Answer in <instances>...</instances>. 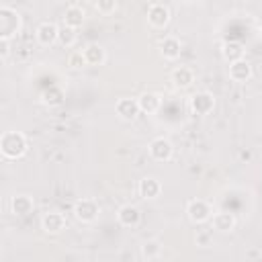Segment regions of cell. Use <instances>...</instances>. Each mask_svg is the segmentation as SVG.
<instances>
[{
  "label": "cell",
  "mask_w": 262,
  "mask_h": 262,
  "mask_svg": "<svg viewBox=\"0 0 262 262\" xmlns=\"http://www.w3.org/2000/svg\"><path fill=\"white\" fill-rule=\"evenodd\" d=\"M2 156L8 160H16L27 151V137L20 131H6L0 139Z\"/></svg>",
  "instance_id": "6da1fadb"
},
{
  "label": "cell",
  "mask_w": 262,
  "mask_h": 262,
  "mask_svg": "<svg viewBox=\"0 0 262 262\" xmlns=\"http://www.w3.org/2000/svg\"><path fill=\"white\" fill-rule=\"evenodd\" d=\"M20 27H23L20 14L10 6H2L0 8V37L12 39L14 35H18Z\"/></svg>",
  "instance_id": "7a4b0ae2"
},
{
  "label": "cell",
  "mask_w": 262,
  "mask_h": 262,
  "mask_svg": "<svg viewBox=\"0 0 262 262\" xmlns=\"http://www.w3.org/2000/svg\"><path fill=\"white\" fill-rule=\"evenodd\" d=\"M98 213H100V207H98V203H96L94 199H80V201H76V205H74V215H76V219L82 221V223L94 221V219L98 217Z\"/></svg>",
  "instance_id": "3957f363"
},
{
  "label": "cell",
  "mask_w": 262,
  "mask_h": 262,
  "mask_svg": "<svg viewBox=\"0 0 262 262\" xmlns=\"http://www.w3.org/2000/svg\"><path fill=\"white\" fill-rule=\"evenodd\" d=\"M186 213H188V219L192 223H205L207 219H211L213 215V209L207 201L203 199H192L188 205H186Z\"/></svg>",
  "instance_id": "277c9868"
},
{
  "label": "cell",
  "mask_w": 262,
  "mask_h": 262,
  "mask_svg": "<svg viewBox=\"0 0 262 262\" xmlns=\"http://www.w3.org/2000/svg\"><path fill=\"white\" fill-rule=\"evenodd\" d=\"M147 23L154 29H164L170 23V8L162 2H156L147 8Z\"/></svg>",
  "instance_id": "5b68a950"
},
{
  "label": "cell",
  "mask_w": 262,
  "mask_h": 262,
  "mask_svg": "<svg viewBox=\"0 0 262 262\" xmlns=\"http://www.w3.org/2000/svg\"><path fill=\"white\" fill-rule=\"evenodd\" d=\"M213 106H215V98L207 90H201V92L192 94V98H190V108L194 115H209L213 111Z\"/></svg>",
  "instance_id": "8992f818"
},
{
  "label": "cell",
  "mask_w": 262,
  "mask_h": 262,
  "mask_svg": "<svg viewBox=\"0 0 262 262\" xmlns=\"http://www.w3.org/2000/svg\"><path fill=\"white\" fill-rule=\"evenodd\" d=\"M172 154H174V145H172V141L166 139V137H156V139L149 143V156H151L154 160H158V162L170 160Z\"/></svg>",
  "instance_id": "52a82bcc"
},
{
  "label": "cell",
  "mask_w": 262,
  "mask_h": 262,
  "mask_svg": "<svg viewBox=\"0 0 262 262\" xmlns=\"http://www.w3.org/2000/svg\"><path fill=\"white\" fill-rule=\"evenodd\" d=\"M115 111H117V115L123 119V121H133L137 115H139V102L135 100V98H121V100H117V104H115Z\"/></svg>",
  "instance_id": "ba28073f"
},
{
  "label": "cell",
  "mask_w": 262,
  "mask_h": 262,
  "mask_svg": "<svg viewBox=\"0 0 262 262\" xmlns=\"http://www.w3.org/2000/svg\"><path fill=\"white\" fill-rule=\"evenodd\" d=\"M35 35H37V41L41 45H53L57 41V37H59V27L55 23H41L37 27Z\"/></svg>",
  "instance_id": "9c48e42d"
},
{
  "label": "cell",
  "mask_w": 262,
  "mask_h": 262,
  "mask_svg": "<svg viewBox=\"0 0 262 262\" xmlns=\"http://www.w3.org/2000/svg\"><path fill=\"white\" fill-rule=\"evenodd\" d=\"M117 219L123 227H137L139 221H141V213L135 205H123L117 213Z\"/></svg>",
  "instance_id": "30bf717a"
},
{
  "label": "cell",
  "mask_w": 262,
  "mask_h": 262,
  "mask_svg": "<svg viewBox=\"0 0 262 262\" xmlns=\"http://www.w3.org/2000/svg\"><path fill=\"white\" fill-rule=\"evenodd\" d=\"M137 190H139V196H141V199H158L160 192H162V184H160L158 178L145 176V178L139 180Z\"/></svg>",
  "instance_id": "8fae6325"
},
{
  "label": "cell",
  "mask_w": 262,
  "mask_h": 262,
  "mask_svg": "<svg viewBox=\"0 0 262 262\" xmlns=\"http://www.w3.org/2000/svg\"><path fill=\"white\" fill-rule=\"evenodd\" d=\"M41 227L47 231V233H59L63 231L66 227V217L57 211H51V213H45L43 219H41Z\"/></svg>",
  "instance_id": "7c38bea8"
},
{
  "label": "cell",
  "mask_w": 262,
  "mask_h": 262,
  "mask_svg": "<svg viewBox=\"0 0 262 262\" xmlns=\"http://www.w3.org/2000/svg\"><path fill=\"white\" fill-rule=\"evenodd\" d=\"M10 209H12L14 215L25 217V215L33 213V209H35V201H33L29 194H16V196H12V201H10Z\"/></svg>",
  "instance_id": "4fadbf2b"
},
{
  "label": "cell",
  "mask_w": 262,
  "mask_h": 262,
  "mask_svg": "<svg viewBox=\"0 0 262 262\" xmlns=\"http://www.w3.org/2000/svg\"><path fill=\"white\" fill-rule=\"evenodd\" d=\"M229 78L233 82H248L252 78V66L244 59H237V61L229 63Z\"/></svg>",
  "instance_id": "5bb4252c"
},
{
  "label": "cell",
  "mask_w": 262,
  "mask_h": 262,
  "mask_svg": "<svg viewBox=\"0 0 262 262\" xmlns=\"http://www.w3.org/2000/svg\"><path fill=\"white\" fill-rule=\"evenodd\" d=\"M84 59L88 66H102L104 59H106V53H104V47L98 45V43H90L84 47Z\"/></svg>",
  "instance_id": "9a60e30c"
},
{
  "label": "cell",
  "mask_w": 262,
  "mask_h": 262,
  "mask_svg": "<svg viewBox=\"0 0 262 262\" xmlns=\"http://www.w3.org/2000/svg\"><path fill=\"white\" fill-rule=\"evenodd\" d=\"M221 55L229 63H233L237 59H244V45L239 41H225L221 45Z\"/></svg>",
  "instance_id": "2e32d148"
},
{
  "label": "cell",
  "mask_w": 262,
  "mask_h": 262,
  "mask_svg": "<svg viewBox=\"0 0 262 262\" xmlns=\"http://www.w3.org/2000/svg\"><path fill=\"white\" fill-rule=\"evenodd\" d=\"M192 82H194V72H192L190 68L180 66V68H176V70L172 72V84H174L176 88H188Z\"/></svg>",
  "instance_id": "e0dca14e"
},
{
  "label": "cell",
  "mask_w": 262,
  "mask_h": 262,
  "mask_svg": "<svg viewBox=\"0 0 262 262\" xmlns=\"http://www.w3.org/2000/svg\"><path fill=\"white\" fill-rule=\"evenodd\" d=\"M180 41L176 37H164V41L160 43V53L164 55V59H176L180 57Z\"/></svg>",
  "instance_id": "ac0fdd59"
},
{
  "label": "cell",
  "mask_w": 262,
  "mask_h": 262,
  "mask_svg": "<svg viewBox=\"0 0 262 262\" xmlns=\"http://www.w3.org/2000/svg\"><path fill=\"white\" fill-rule=\"evenodd\" d=\"M137 102H139V108H141L143 113L151 115V113H156V111L160 108L162 98H160V94H156V92H143V94L137 98Z\"/></svg>",
  "instance_id": "d6986e66"
},
{
  "label": "cell",
  "mask_w": 262,
  "mask_h": 262,
  "mask_svg": "<svg viewBox=\"0 0 262 262\" xmlns=\"http://www.w3.org/2000/svg\"><path fill=\"white\" fill-rule=\"evenodd\" d=\"M213 227L217 231H221V233H227V231H231L235 227V217L231 213H227V211H219V213L213 215Z\"/></svg>",
  "instance_id": "ffe728a7"
},
{
  "label": "cell",
  "mask_w": 262,
  "mask_h": 262,
  "mask_svg": "<svg viewBox=\"0 0 262 262\" xmlns=\"http://www.w3.org/2000/svg\"><path fill=\"white\" fill-rule=\"evenodd\" d=\"M63 23L78 29L84 23V10L80 6H68L66 8V14H63Z\"/></svg>",
  "instance_id": "44dd1931"
},
{
  "label": "cell",
  "mask_w": 262,
  "mask_h": 262,
  "mask_svg": "<svg viewBox=\"0 0 262 262\" xmlns=\"http://www.w3.org/2000/svg\"><path fill=\"white\" fill-rule=\"evenodd\" d=\"M76 39H78L76 27H70V25L63 23V27H59V37H57V41H59L63 47H72V45L76 43Z\"/></svg>",
  "instance_id": "7402d4cb"
},
{
  "label": "cell",
  "mask_w": 262,
  "mask_h": 262,
  "mask_svg": "<svg viewBox=\"0 0 262 262\" xmlns=\"http://www.w3.org/2000/svg\"><path fill=\"white\" fill-rule=\"evenodd\" d=\"M139 256L143 260H156V258L162 256V246L158 242H145L141 246V250H139Z\"/></svg>",
  "instance_id": "603a6c76"
},
{
  "label": "cell",
  "mask_w": 262,
  "mask_h": 262,
  "mask_svg": "<svg viewBox=\"0 0 262 262\" xmlns=\"http://www.w3.org/2000/svg\"><path fill=\"white\" fill-rule=\"evenodd\" d=\"M61 98H63V90L57 88V86H51L49 90L43 92V102H45L47 106H55V104H59Z\"/></svg>",
  "instance_id": "cb8c5ba5"
},
{
  "label": "cell",
  "mask_w": 262,
  "mask_h": 262,
  "mask_svg": "<svg viewBox=\"0 0 262 262\" xmlns=\"http://www.w3.org/2000/svg\"><path fill=\"white\" fill-rule=\"evenodd\" d=\"M94 6H96V10H98L100 14L108 16V14L115 12V8H117V0H94Z\"/></svg>",
  "instance_id": "d4e9b609"
},
{
  "label": "cell",
  "mask_w": 262,
  "mask_h": 262,
  "mask_svg": "<svg viewBox=\"0 0 262 262\" xmlns=\"http://www.w3.org/2000/svg\"><path fill=\"white\" fill-rule=\"evenodd\" d=\"M68 63H70V68H74V70H80V68H84V66H86L84 53H82V51H74V53H70V59H68Z\"/></svg>",
  "instance_id": "484cf974"
},
{
  "label": "cell",
  "mask_w": 262,
  "mask_h": 262,
  "mask_svg": "<svg viewBox=\"0 0 262 262\" xmlns=\"http://www.w3.org/2000/svg\"><path fill=\"white\" fill-rule=\"evenodd\" d=\"M8 41H10V39L0 37V53H2V57H6V55H8V51H10V49H8Z\"/></svg>",
  "instance_id": "4316f807"
},
{
  "label": "cell",
  "mask_w": 262,
  "mask_h": 262,
  "mask_svg": "<svg viewBox=\"0 0 262 262\" xmlns=\"http://www.w3.org/2000/svg\"><path fill=\"white\" fill-rule=\"evenodd\" d=\"M260 39H262V25H260Z\"/></svg>",
  "instance_id": "83f0119b"
}]
</instances>
